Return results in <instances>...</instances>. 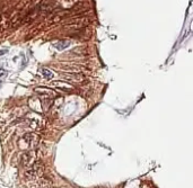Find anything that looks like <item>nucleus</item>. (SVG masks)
<instances>
[{
	"label": "nucleus",
	"instance_id": "2",
	"mask_svg": "<svg viewBox=\"0 0 193 188\" xmlns=\"http://www.w3.org/2000/svg\"><path fill=\"white\" fill-rule=\"evenodd\" d=\"M7 72L6 70H2V69H0V78H6L7 77Z\"/></svg>",
	"mask_w": 193,
	"mask_h": 188
},
{
	"label": "nucleus",
	"instance_id": "1",
	"mask_svg": "<svg viewBox=\"0 0 193 188\" xmlns=\"http://www.w3.org/2000/svg\"><path fill=\"white\" fill-rule=\"evenodd\" d=\"M41 71H42V75H43V77H44L45 79H52V78H53V75H54L51 70L45 69V68H43Z\"/></svg>",
	"mask_w": 193,
	"mask_h": 188
}]
</instances>
